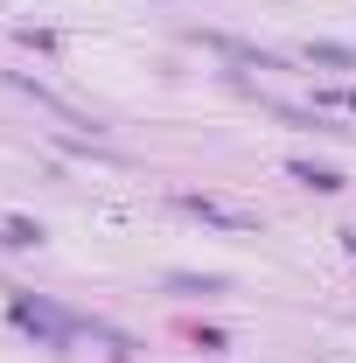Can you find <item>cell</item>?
I'll list each match as a JSON object with an SVG mask.
<instances>
[{"label": "cell", "instance_id": "obj_1", "mask_svg": "<svg viewBox=\"0 0 356 363\" xmlns=\"http://www.w3.org/2000/svg\"><path fill=\"white\" fill-rule=\"evenodd\" d=\"M182 210H189V217H203V224H223V230H259V217H252V210H238V203H223V196H196V189H189V196H175Z\"/></svg>", "mask_w": 356, "mask_h": 363}, {"label": "cell", "instance_id": "obj_2", "mask_svg": "<svg viewBox=\"0 0 356 363\" xmlns=\"http://www.w3.org/2000/svg\"><path fill=\"white\" fill-rule=\"evenodd\" d=\"M7 308H14V321H21V328H35V335H43V342H56V350H63V342H70V321H63V315H49L43 301H28V294H14V301H7Z\"/></svg>", "mask_w": 356, "mask_h": 363}, {"label": "cell", "instance_id": "obj_3", "mask_svg": "<svg viewBox=\"0 0 356 363\" xmlns=\"http://www.w3.org/2000/svg\"><path fill=\"white\" fill-rule=\"evenodd\" d=\"M287 175H294V182H308V189H321V196H335V189H343V175H335V168H314V161H294Z\"/></svg>", "mask_w": 356, "mask_h": 363}, {"label": "cell", "instance_id": "obj_4", "mask_svg": "<svg viewBox=\"0 0 356 363\" xmlns=\"http://www.w3.org/2000/svg\"><path fill=\"white\" fill-rule=\"evenodd\" d=\"M308 56H314V63H328V70H356V49H343V43H314Z\"/></svg>", "mask_w": 356, "mask_h": 363}, {"label": "cell", "instance_id": "obj_5", "mask_svg": "<svg viewBox=\"0 0 356 363\" xmlns=\"http://www.w3.org/2000/svg\"><path fill=\"white\" fill-rule=\"evenodd\" d=\"M7 245H43V224H28V217H14V224H7Z\"/></svg>", "mask_w": 356, "mask_h": 363}, {"label": "cell", "instance_id": "obj_6", "mask_svg": "<svg viewBox=\"0 0 356 363\" xmlns=\"http://www.w3.org/2000/svg\"><path fill=\"white\" fill-rule=\"evenodd\" d=\"M168 286H175V294H217L223 279H189V272H175V279H168Z\"/></svg>", "mask_w": 356, "mask_h": 363}, {"label": "cell", "instance_id": "obj_7", "mask_svg": "<svg viewBox=\"0 0 356 363\" xmlns=\"http://www.w3.org/2000/svg\"><path fill=\"white\" fill-rule=\"evenodd\" d=\"M328 105H343V112H356V84H350V91H335V98H328Z\"/></svg>", "mask_w": 356, "mask_h": 363}]
</instances>
